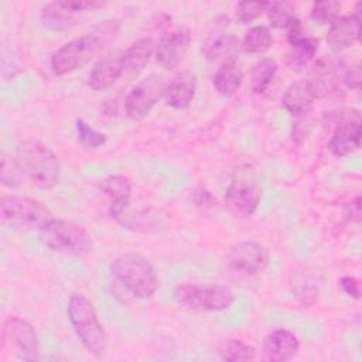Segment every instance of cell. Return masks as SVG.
Returning <instances> with one entry per match:
<instances>
[{
    "instance_id": "obj_25",
    "label": "cell",
    "mask_w": 362,
    "mask_h": 362,
    "mask_svg": "<svg viewBox=\"0 0 362 362\" xmlns=\"http://www.w3.org/2000/svg\"><path fill=\"white\" fill-rule=\"evenodd\" d=\"M318 51V40L314 37H304L303 40L290 45L287 52V64L291 69H301L307 66Z\"/></svg>"
},
{
    "instance_id": "obj_31",
    "label": "cell",
    "mask_w": 362,
    "mask_h": 362,
    "mask_svg": "<svg viewBox=\"0 0 362 362\" xmlns=\"http://www.w3.org/2000/svg\"><path fill=\"white\" fill-rule=\"evenodd\" d=\"M341 3L338 1H318L314 3L310 10V17L320 24H332L341 14Z\"/></svg>"
},
{
    "instance_id": "obj_3",
    "label": "cell",
    "mask_w": 362,
    "mask_h": 362,
    "mask_svg": "<svg viewBox=\"0 0 362 362\" xmlns=\"http://www.w3.org/2000/svg\"><path fill=\"white\" fill-rule=\"evenodd\" d=\"M66 314L76 337L86 351L95 356H102L106 352L107 339L90 300L79 293L71 294Z\"/></svg>"
},
{
    "instance_id": "obj_32",
    "label": "cell",
    "mask_w": 362,
    "mask_h": 362,
    "mask_svg": "<svg viewBox=\"0 0 362 362\" xmlns=\"http://www.w3.org/2000/svg\"><path fill=\"white\" fill-rule=\"evenodd\" d=\"M75 129H76L78 140H79L81 144H83L85 147L98 148V147L106 144V141H107V137H106L105 133L98 132V130L93 129L89 123H86L83 119H76V122H75Z\"/></svg>"
},
{
    "instance_id": "obj_4",
    "label": "cell",
    "mask_w": 362,
    "mask_h": 362,
    "mask_svg": "<svg viewBox=\"0 0 362 362\" xmlns=\"http://www.w3.org/2000/svg\"><path fill=\"white\" fill-rule=\"evenodd\" d=\"M25 175L41 189H51L59 182L61 165L57 154L38 140H25L17 154Z\"/></svg>"
},
{
    "instance_id": "obj_18",
    "label": "cell",
    "mask_w": 362,
    "mask_h": 362,
    "mask_svg": "<svg viewBox=\"0 0 362 362\" xmlns=\"http://www.w3.org/2000/svg\"><path fill=\"white\" fill-rule=\"evenodd\" d=\"M307 82L317 99L337 92L339 86V64L334 58L328 57L318 59L314 64Z\"/></svg>"
},
{
    "instance_id": "obj_8",
    "label": "cell",
    "mask_w": 362,
    "mask_h": 362,
    "mask_svg": "<svg viewBox=\"0 0 362 362\" xmlns=\"http://www.w3.org/2000/svg\"><path fill=\"white\" fill-rule=\"evenodd\" d=\"M165 82L161 75L151 74L137 82L124 99L126 115L133 120L146 117L164 96Z\"/></svg>"
},
{
    "instance_id": "obj_15",
    "label": "cell",
    "mask_w": 362,
    "mask_h": 362,
    "mask_svg": "<svg viewBox=\"0 0 362 362\" xmlns=\"http://www.w3.org/2000/svg\"><path fill=\"white\" fill-rule=\"evenodd\" d=\"M298 351V337L287 328H277L264 338L262 358L269 362H287L296 358Z\"/></svg>"
},
{
    "instance_id": "obj_27",
    "label": "cell",
    "mask_w": 362,
    "mask_h": 362,
    "mask_svg": "<svg viewBox=\"0 0 362 362\" xmlns=\"http://www.w3.org/2000/svg\"><path fill=\"white\" fill-rule=\"evenodd\" d=\"M273 44L272 33L264 25H255L249 28L240 40V49L247 54H263Z\"/></svg>"
},
{
    "instance_id": "obj_29",
    "label": "cell",
    "mask_w": 362,
    "mask_h": 362,
    "mask_svg": "<svg viewBox=\"0 0 362 362\" xmlns=\"http://www.w3.org/2000/svg\"><path fill=\"white\" fill-rule=\"evenodd\" d=\"M25 173L18 157H13L11 154H1L0 163V181L7 188H17L21 185Z\"/></svg>"
},
{
    "instance_id": "obj_38",
    "label": "cell",
    "mask_w": 362,
    "mask_h": 362,
    "mask_svg": "<svg viewBox=\"0 0 362 362\" xmlns=\"http://www.w3.org/2000/svg\"><path fill=\"white\" fill-rule=\"evenodd\" d=\"M361 202H362L361 197L356 195V197L352 198V199L345 205V208H344L345 215H346L351 221H354V222H356V223L361 222V216H362V215H361V214H362Z\"/></svg>"
},
{
    "instance_id": "obj_28",
    "label": "cell",
    "mask_w": 362,
    "mask_h": 362,
    "mask_svg": "<svg viewBox=\"0 0 362 362\" xmlns=\"http://www.w3.org/2000/svg\"><path fill=\"white\" fill-rule=\"evenodd\" d=\"M218 355L222 361H253L256 358V349L236 338L223 339L218 345Z\"/></svg>"
},
{
    "instance_id": "obj_6",
    "label": "cell",
    "mask_w": 362,
    "mask_h": 362,
    "mask_svg": "<svg viewBox=\"0 0 362 362\" xmlns=\"http://www.w3.org/2000/svg\"><path fill=\"white\" fill-rule=\"evenodd\" d=\"M0 219L13 229H42L54 219L51 209L41 201L24 195H3L0 198Z\"/></svg>"
},
{
    "instance_id": "obj_23",
    "label": "cell",
    "mask_w": 362,
    "mask_h": 362,
    "mask_svg": "<svg viewBox=\"0 0 362 362\" xmlns=\"http://www.w3.org/2000/svg\"><path fill=\"white\" fill-rule=\"evenodd\" d=\"M242 82H243V69L236 59H229L222 62L212 78L214 89L219 95L226 98L235 95L240 89Z\"/></svg>"
},
{
    "instance_id": "obj_9",
    "label": "cell",
    "mask_w": 362,
    "mask_h": 362,
    "mask_svg": "<svg viewBox=\"0 0 362 362\" xmlns=\"http://www.w3.org/2000/svg\"><path fill=\"white\" fill-rule=\"evenodd\" d=\"M10 344L23 361H37L40 358V342L34 327L18 315H8L1 327V345Z\"/></svg>"
},
{
    "instance_id": "obj_35",
    "label": "cell",
    "mask_w": 362,
    "mask_h": 362,
    "mask_svg": "<svg viewBox=\"0 0 362 362\" xmlns=\"http://www.w3.org/2000/svg\"><path fill=\"white\" fill-rule=\"evenodd\" d=\"M361 79H362V75H361L359 64L351 65L346 69H344V72H342V82L351 89L358 90L361 88Z\"/></svg>"
},
{
    "instance_id": "obj_37",
    "label": "cell",
    "mask_w": 362,
    "mask_h": 362,
    "mask_svg": "<svg viewBox=\"0 0 362 362\" xmlns=\"http://www.w3.org/2000/svg\"><path fill=\"white\" fill-rule=\"evenodd\" d=\"M286 31H287V41H288L290 45L294 44V42H297V41H300V40H303L304 37H307L305 30H304L301 21H300L298 18H296V20L286 28Z\"/></svg>"
},
{
    "instance_id": "obj_24",
    "label": "cell",
    "mask_w": 362,
    "mask_h": 362,
    "mask_svg": "<svg viewBox=\"0 0 362 362\" xmlns=\"http://www.w3.org/2000/svg\"><path fill=\"white\" fill-rule=\"evenodd\" d=\"M240 49V41L232 34H219L205 45V55L208 59L218 61L236 59V54Z\"/></svg>"
},
{
    "instance_id": "obj_7",
    "label": "cell",
    "mask_w": 362,
    "mask_h": 362,
    "mask_svg": "<svg viewBox=\"0 0 362 362\" xmlns=\"http://www.w3.org/2000/svg\"><path fill=\"white\" fill-rule=\"evenodd\" d=\"M175 301L188 310L219 313L232 307L235 301L233 291L223 284H197L184 283L174 290Z\"/></svg>"
},
{
    "instance_id": "obj_21",
    "label": "cell",
    "mask_w": 362,
    "mask_h": 362,
    "mask_svg": "<svg viewBox=\"0 0 362 362\" xmlns=\"http://www.w3.org/2000/svg\"><path fill=\"white\" fill-rule=\"evenodd\" d=\"M122 75H123V68H122L120 57L117 58L107 57L98 61L93 65L88 76V86L96 92H102L112 88Z\"/></svg>"
},
{
    "instance_id": "obj_17",
    "label": "cell",
    "mask_w": 362,
    "mask_h": 362,
    "mask_svg": "<svg viewBox=\"0 0 362 362\" xmlns=\"http://www.w3.org/2000/svg\"><path fill=\"white\" fill-rule=\"evenodd\" d=\"M197 92V76L191 71H181L175 74L168 83H165L164 99L165 103L175 109L182 110L191 105Z\"/></svg>"
},
{
    "instance_id": "obj_14",
    "label": "cell",
    "mask_w": 362,
    "mask_h": 362,
    "mask_svg": "<svg viewBox=\"0 0 362 362\" xmlns=\"http://www.w3.org/2000/svg\"><path fill=\"white\" fill-rule=\"evenodd\" d=\"M361 7L362 3L355 4L352 14L339 16L331 25L327 34L328 45L335 51H344L352 47L361 35Z\"/></svg>"
},
{
    "instance_id": "obj_30",
    "label": "cell",
    "mask_w": 362,
    "mask_h": 362,
    "mask_svg": "<svg viewBox=\"0 0 362 362\" xmlns=\"http://www.w3.org/2000/svg\"><path fill=\"white\" fill-rule=\"evenodd\" d=\"M266 13L270 25L274 28L286 30L297 18L296 7L290 1H269Z\"/></svg>"
},
{
    "instance_id": "obj_11",
    "label": "cell",
    "mask_w": 362,
    "mask_h": 362,
    "mask_svg": "<svg viewBox=\"0 0 362 362\" xmlns=\"http://www.w3.org/2000/svg\"><path fill=\"white\" fill-rule=\"evenodd\" d=\"M361 115L358 110L351 109L337 123L328 141V148L337 157L349 156L361 147Z\"/></svg>"
},
{
    "instance_id": "obj_34",
    "label": "cell",
    "mask_w": 362,
    "mask_h": 362,
    "mask_svg": "<svg viewBox=\"0 0 362 362\" xmlns=\"http://www.w3.org/2000/svg\"><path fill=\"white\" fill-rule=\"evenodd\" d=\"M192 199L195 202V206H198L201 211H209L216 206V198L214 194L208 189H197L192 194Z\"/></svg>"
},
{
    "instance_id": "obj_22",
    "label": "cell",
    "mask_w": 362,
    "mask_h": 362,
    "mask_svg": "<svg viewBox=\"0 0 362 362\" xmlns=\"http://www.w3.org/2000/svg\"><path fill=\"white\" fill-rule=\"evenodd\" d=\"M76 14L78 13L68 4V0L51 1L42 7L41 21L48 30L64 31L75 24Z\"/></svg>"
},
{
    "instance_id": "obj_16",
    "label": "cell",
    "mask_w": 362,
    "mask_h": 362,
    "mask_svg": "<svg viewBox=\"0 0 362 362\" xmlns=\"http://www.w3.org/2000/svg\"><path fill=\"white\" fill-rule=\"evenodd\" d=\"M132 181L130 178L116 174L102 180L100 191L109 202V212L116 221H122L124 211L127 209L132 198Z\"/></svg>"
},
{
    "instance_id": "obj_10",
    "label": "cell",
    "mask_w": 362,
    "mask_h": 362,
    "mask_svg": "<svg viewBox=\"0 0 362 362\" xmlns=\"http://www.w3.org/2000/svg\"><path fill=\"white\" fill-rule=\"evenodd\" d=\"M226 264L243 274H257L266 270L270 262L269 250L253 240H242L229 247L225 255Z\"/></svg>"
},
{
    "instance_id": "obj_2",
    "label": "cell",
    "mask_w": 362,
    "mask_h": 362,
    "mask_svg": "<svg viewBox=\"0 0 362 362\" xmlns=\"http://www.w3.org/2000/svg\"><path fill=\"white\" fill-rule=\"evenodd\" d=\"M112 276L134 297L148 298L158 288V277L151 262L139 253H123L110 263Z\"/></svg>"
},
{
    "instance_id": "obj_13",
    "label": "cell",
    "mask_w": 362,
    "mask_h": 362,
    "mask_svg": "<svg viewBox=\"0 0 362 362\" xmlns=\"http://www.w3.org/2000/svg\"><path fill=\"white\" fill-rule=\"evenodd\" d=\"M191 44V33L185 27H178L165 33L156 45V61L164 69H174L182 61Z\"/></svg>"
},
{
    "instance_id": "obj_1",
    "label": "cell",
    "mask_w": 362,
    "mask_h": 362,
    "mask_svg": "<svg viewBox=\"0 0 362 362\" xmlns=\"http://www.w3.org/2000/svg\"><path fill=\"white\" fill-rule=\"evenodd\" d=\"M120 28L122 24L119 20L107 18L92 25L83 35L65 42L51 57L52 72L62 76L82 69L117 37Z\"/></svg>"
},
{
    "instance_id": "obj_20",
    "label": "cell",
    "mask_w": 362,
    "mask_h": 362,
    "mask_svg": "<svg viewBox=\"0 0 362 362\" xmlns=\"http://www.w3.org/2000/svg\"><path fill=\"white\" fill-rule=\"evenodd\" d=\"M156 45L157 44L151 37H144L126 48L124 52L120 55L123 74H139L148 64L150 58L156 52Z\"/></svg>"
},
{
    "instance_id": "obj_36",
    "label": "cell",
    "mask_w": 362,
    "mask_h": 362,
    "mask_svg": "<svg viewBox=\"0 0 362 362\" xmlns=\"http://www.w3.org/2000/svg\"><path fill=\"white\" fill-rule=\"evenodd\" d=\"M339 286L342 288V291L345 294H348L349 297L358 300L361 297V286H359V280L354 276H342L339 279Z\"/></svg>"
},
{
    "instance_id": "obj_26",
    "label": "cell",
    "mask_w": 362,
    "mask_h": 362,
    "mask_svg": "<svg viewBox=\"0 0 362 362\" xmlns=\"http://www.w3.org/2000/svg\"><path fill=\"white\" fill-rule=\"evenodd\" d=\"M277 68H279L277 62L273 58L270 57L260 58L252 68V74H250L252 92L256 95L263 93L274 79Z\"/></svg>"
},
{
    "instance_id": "obj_33",
    "label": "cell",
    "mask_w": 362,
    "mask_h": 362,
    "mask_svg": "<svg viewBox=\"0 0 362 362\" xmlns=\"http://www.w3.org/2000/svg\"><path fill=\"white\" fill-rule=\"evenodd\" d=\"M269 1H240L236 4L235 16L239 23L247 24L266 13Z\"/></svg>"
},
{
    "instance_id": "obj_5",
    "label": "cell",
    "mask_w": 362,
    "mask_h": 362,
    "mask_svg": "<svg viewBox=\"0 0 362 362\" xmlns=\"http://www.w3.org/2000/svg\"><path fill=\"white\" fill-rule=\"evenodd\" d=\"M38 232L41 242L52 252L66 256H86L93 250L90 233L76 222L54 218Z\"/></svg>"
},
{
    "instance_id": "obj_12",
    "label": "cell",
    "mask_w": 362,
    "mask_h": 362,
    "mask_svg": "<svg viewBox=\"0 0 362 362\" xmlns=\"http://www.w3.org/2000/svg\"><path fill=\"white\" fill-rule=\"evenodd\" d=\"M262 199V188L247 180H233L225 191V204L238 216H252Z\"/></svg>"
},
{
    "instance_id": "obj_19",
    "label": "cell",
    "mask_w": 362,
    "mask_h": 362,
    "mask_svg": "<svg viewBox=\"0 0 362 362\" xmlns=\"http://www.w3.org/2000/svg\"><path fill=\"white\" fill-rule=\"evenodd\" d=\"M315 99L317 98L310 83L307 82V79H304L293 82L287 86L286 92L281 96V103L287 112L297 117H301L310 112Z\"/></svg>"
}]
</instances>
